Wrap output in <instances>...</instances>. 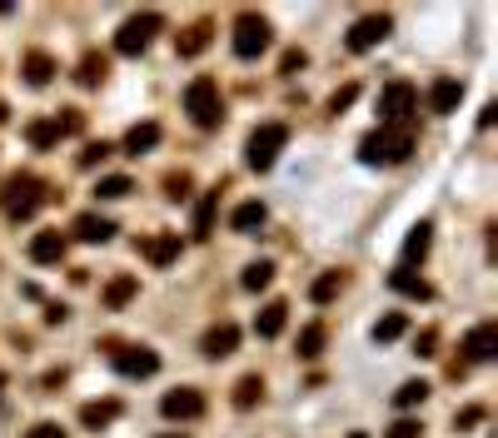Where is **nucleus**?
Returning a JSON list of instances; mask_svg holds the SVG:
<instances>
[{"label": "nucleus", "mask_w": 498, "mask_h": 438, "mask_svg": "<svg viewBox=\"0 0 498 438\" xmlns=\"http://www.w3.org/2000/svg\"><path fill=\"white\" fill-rule=\"evenodd\" d=\"M185 115L195 120L199 130H220L224 125V95H220V80L210 76H195L185 85Z\"/></svg>", "instance_id": "nucleus-1"}, {"label": "nucleus", "mask_w": 498, "mask_h": 438, "mask_svg": "<svg viewBox=\"0 0 498 438\" xmlns=\"http://www.w3.org/2000/svg\"><path fill=\"white\" fill-rule=\"evenodd\" d=\"M414 155V130H369L359 139V160L364 164H404Z\"/></svg>", "instance_id": "nucleus-2"}, {"label": "nucleus", "mask_w": 498, "mask_h": 438, "mask_svg": "<svg viewBox=\"0 0 498 438\" xmlns=\"http://www.w3.org/2000/svg\"><path fill=\"white\" fill-rule=\"evenodd\" d=\"M414 110H419V90L409 80H389L384 95H379V125L384 130H409Z\"/></svg>", "instance_id": "nucleus-3"}, {"label": "nucleus", "mask_w": 498, "mask_h": 438, "mask_svg": "<svg viewBox=\"0 0 498 438\" xmlns=\"http://www.w3.org/2000/svg\"><path fill=\"white\" fill-rule=\"evenodd\" d=\"M45 185H40L36 175H11L5 179V189H0V210L11 214V219H30V214L45 204Z\"/></svg>", "instance_id": "nucleus-4"}, {"label": "nucleus", "mask_w": 498, "mask_h": 438, "mask_svg": "<svg viewBox=\"0 0 498 438\" xmlns=\"http://www.w3.org/2000/svg\"><path fill=\"white\" fill-rule=\"evenodd\" d=\"M165 30V15L160 11H140V15H130L120 30H115V51L120 55H145L149 51V40Z\"/></svg>", "instance_id": "nucleus-5"}, {"label": "nucleus", "mask_w": 498, "mask_h": 438, "mask_svg": "<svg viewBox=\"0 0 498 438\" xmlns=\"http://www.w3.org/2000/svg\"><path fill=\"white\" fill-rule=\"evenodd\" d=\"M269 40H274V30H269V20H264L260 11H239V20H235V55L239 60H260L264 51H269Z\"/></svg>", "instance_id": "nucleus-6"}, {"label": "nucleus", "mask_w": 498, "mask_h": 438, "mask_svg": "<svg viewBox=\"0 0 498 438\" xmlns=\"http://www.w3.org/2000/svg\"><path fill=\"white\" fill-rule=\"evenodd\" d=\"M285 145H289V125H279V120H269V125H260L254 135H249V145H245V160H249V170H274V160L285 155Z\"/></svg>", "instance_id": "nucleus-7"}, {"label": "nucleus", "mask_w": 498, "mask_h": 438, "mask_svg": "<svg viewBox=\"0 0 498 438\" xmlns=\"http://www.w3.org/2000/svg\"><path fill=\"white\" fill-rule=\"evenodd\" d=\"M389 36H394V20H389L384 11H374V15H364V20H354V26H349L344 45L354 55H364V51H374V45H384Z\"/></svg>", "instance_id": "nucleus-8"}, {"label": "nucleus", "mask_w": 498, "mask_h": 438, "mask_svg": "<svg viewBox=\"0 0 498 438\" xmlns=\"http://www.w3.org/2000/svg\"><path fill=\"white\" fill-rule=\"evenodd\" d=\"M110 363H115V374H124V378H149V374H160V354L145 349V344H124V349H115Z\"/></svg>", "instance_id": "nucleus-9"}, {"label": "nucleus", "mask_w": 498, "mask_h": 438, "mask_svg": "<svg viewBox=\"0 0 498 438\" xmlns=\"http://www.w3.org/2000/svg\"><path fill=\"white\" fill-rule=\"evenodd\" d=\"M494 354H498V324L484 319V324H473L463 334V363H488Z\"/></svg>", "instance_id": "nucleus-10"}, {"label": "nucleus", "mask_w": 498, "mask_h": 438, "mask_svg": "<svg viewBox=\"0 0 498 438\" xmlns=\"http://www.w3.org/2000/svg\"><path fill=\"white\" fill-rule=\"evenodd\" d=\"M160 413L174 418V424H189V418L205 413V394H199V388H170V394L160 399Z\"/></svg>", "instance_id": "nucleus-11"}, {"label": "nucleus", "mask_w": 498, "mask_h": 438, "mask_svg": "<svg viewBox=\"0 0 498 438\" xmlns=\"http://www.w3.org/2000/svg\"><path fill=\"white\" fill-rule=\"evenodd\" d=\"M210 40H214V26H210V20H195L189 30L174 36V51H180V60H195V55L210 51Z\"/></svg>", "instance_id": "nucleus-12"}, {"label": "nucleus", "mask_w": 498, "mask_h": 438, "mask_svg": "<svg viewBox=\"0 0 498 438\" xmlns=\"http://www.w3.org/2000/svg\"><path fill=\"white\" fill-rule=\"evenodd\" d=\"M70 235L80 239V244H110L115 239V219H105V214H80L70 225Z\"/></svg>", "instance_id": "nucleus-13"}, {"label": "nucleus", "mask_w": 498, "mask_h": 438, "mask_svg": "<svg viewBox=\"0 0 498 438\" xmlns=\"http://www.w3.org/2000/svg\"><path fill=\"white\" fill-rule=\"evenodd\" d=\"M235 349H239L235 324H214V329H205V338H199V354H205V359H224V354H235Z\"/></svg>", "instance_id": "nucleus-14"}, {"label": "nucleus", "mask_w": 498, "mask_h": 438, "mask_svg": "<svg viewBox=\"0 0 498 438\" xmlns=\"http://www.w3.org/2000/svg\"><path fill=\"white\" fill-rule=\"evenodd\" d=\"M65 250H70V239H65L60 229H40V235L30 239V259L36 264H60Z\"/></svg>", "instance_id": "nucleus-15"}, {"label": "nucleus", "mask_w": 498, "mask_h": 438, "mask_svg": "<svg viewBox=\"0 0 498 438\" xmlns=\"http://www.w3.org/2000/svg\"><path fill=\"white\" fill-rule=\"evenodd\" d=\"M285 324H289V304L285 299L264 304V309L254 314V334H260V338H279V334H285Z\"/></svg>", "instance_id": "nucleus-16"}, {"label": "nucleus", "mask_w": 498, "mask_h": 438, "mask_svg": "<svg viewBox=\"0 0 498 438\" xmlns=\"http://www.w3.org/2000/svg\"><path fill=\"white\" fill-rule=\"evenodd\" d=\"M140 254H145L149 264H174V259H180V235H149V239H140Z\"/></svg>", "instance_id": "nucleus-17"}, {"label": "nucleus", "mask_w": 498, "mask_h": 438, "mask_svg": "<svg viewBox=\"0 0 498 438\" xmlns=\"http://www.w3.org/2000/svg\"><path fill=\"white\" fill-rule=\"evenodd\" d=\"M459 100H463V85L454 76L434 80V90H429V105H434V115H454V110H459Z\"/></svg>", "instance_id": "nucleus-18"}, {"label": "nucleus", "mask_w": 498, "mask_h": 438, "mask_svg": "<svg viewBox=\"0 0 498 438\" xmlns=\"http://www.w3.org/2000/svg\"><path fill=\"white\" fill-rule=\"evenodd\" d=\"M20 76H25V85H50V80H55V76H60V70H55V60H50V55L45 51H30V55H25V65H20Z\"/></svg>", "instance_id": "nucleus-19"}, {"label": "nucleus", "mask_w": 498, "mask_h": 438, "mask_svg": "<svg viewBox=\"0 0 498 438\" xmlns=\"http://www.w3.org/2000/svg\"><path fill=\"white\" fill-rule=\"evenodd\" d=\"M160 145V125L155 120H140V125H130V135H124V155H149Z\"/></svg>", "instance_id": "nucleus-20"}, {"label": "nucleus", "mask_w": 498, "mask_h": 438, "mask_svg": "<svg viewBox=\"0 0 498 438\" xmlns=\"http://www.w3.org/2000/svg\"><path fill=\"white\" fill-rule=\"evenodd\" d=\"M429 244H434V225H429V219H419V225L409 229V239H404V269H409V264H419L423 254H429Z\"/></svg>", "instance_id": "nucleus-21"}, {"label": "nucleus", "mask_w": 498, "mask_h": 438, "mask_svg": "<svg viewBox=\"0 0 498 438\" xmlns=\"http://www.w3.org/2000/svg\"><path fill=\"white\" fill-rule=\"evenodd\" d=\"M214 210H220V189H205V195H199V204H195V229H189L195 239H210Z\"/></svg>", "instance_id": "nucleus-22"}, {"label": "nucleus", "mask_w": 498, "mask_h": 438, "mask_svg": "<svg viewBox=\"0 0 498 438\" xmlns=\"http://www.w3.org/2000/svg\"><path fill=\"white\" fill-rule=\"evenodd\" d=\"M260 225H264V204L260 200H245V204L229 210V229H235V235H249V229H260Z\"/></svg>", "instance_id": "nucleus-23"}, {"label": "nucleus", "mask_w": 498, "mask_h": 438, "mask_svg": "<svg viewBox=\"0 0 498 438\" xmlns=\"http://www.w3.org/2000/svg\"><path fill=\"white\" fill-rule=\"evenodd\" d=\"M389 284H394L398 294H409V299H434V289L423 284V279L414 275V269H404V264H398L394 275H389Z\"/></svg>", "instance_id": "nucleus-24"}, {"label": "nucleus", "mask_w": 498, "mask_h": 438, "mask_svg": "<svg viewBox=\"0 0 498 438\" xmlns=\"http://www.w3.org/2000/svg\"><path fill=\"white\" fill-rule=\"evenodd\" d=\"M115 418H120V403L115 399H100V403H85V409H80V424L85 428H105V424H115Z\"/></svg>", "instance_id": "nucleus-25"}, {"label": "nucleus", "mask_w": 498, "mask_h": 438, "mask_svg": "<svg viewBox=\"0 0 498 438\" xmlns=\"http://www.w3.org/2000/svg\"><path fill=\"white\" fill-rule=\"evenodd\" d=\"M105 76H110V60H105V55H95V51H90L85 60H80V70H75V80H80L85 90H95Z\"/></svg>", "instance_id": "nucleus-26"}, {"label": "nucleus", "mask_w": 498, "mask_h": 438, "mask_svg": "<svg viewBox=\"0 0 498 438\" xmlns=\"http://www.w3.org/2000/svg\"><path fill=\"white\" fill-rule=\"evenodd\" d=\"M239 284H245L249 294H260V289H269V284H274V264H269V259L245 264V275H239Z\"/></svg>", "instance_id": "nucleus-27"}, {"label": "nucleus", "mask_w": 498, "mask_h": 438, "mask_svg": "<svg viewBox=\"0 0 498 438\" xmlns=\"http://www.w3.org/2000/svg\"><path fill=\"white\" fill-rule=\"evenodd\" d=\"M135 289H140V279H135V275H115L110 284H105V304H110V309H120V304L135 299Z\"/></svg>", "instance_id": "nucleus-28"}, {"label": "nucleus", "mask_w": 498, "mask_h": 438, "mask_svg": "<svg viewBox=\"0 0 498 438\" xmlns=\"http://www.w3.org/2000/svg\"><path fill=\"white\" fill-rule=\"evenodd\" d=\"M25 139H30L36 150H50V145H60V125H55V120H30V125H25Z\"/></svg>", "instance_id": "nucleus-29"}, {"label": "nucleus", "mask_w": 498, "mask_h": 438, "mask_svg": "<svg viewBox=\"0 0 498 438\" xmlns=\"http://www.w3.org/2000/svg\"><path fill=\"white\" fill-rule=\"evenodd\" d=\"M260 399H264V378L260 374H245L235 384V409H254Z\"/></svg>", "instance_id": "nucleus-30"}, {"label": "nucleus", "mask_w": 498, "mask_h": 438, "mask_svg": "<svg viewBox=\"0 0 498 438\" xmlns=\"http://www.w3.org/2000/svg\"><path fill=\"white\" fill-rule=\"evenodd\" d=\"M404 329H409L404 314H384V319L374 324V344H394V338H404Z\"/></svg>", "instance_id": "nucleus-31"}, {"label": "nucleus", "mask_w": 498, "mask_h": 438, "mask_svg": "<svg viewBox=\"0 0 498 438\" xmlns=\"http://www.w3.org/2000/svg\"><path fill=\"white\" fill-rule=\"evenodd\" d=\"M339 289H344V275H339V269H329V275H319V279H314L309 299H314V304H329V299L339 294Z\"/></svg>", "instance_id": "nucleus-32"}, {"label": "nucleus", "mask_w": 498, "mask_h": 438, "mask_svg": "<svg viewBox=\"0 0 498 438\" xmlns=\"http://www.w3.org/2000/svg\"><path fill=\"white\" fill-rule=\"evenodd\" d=\"M100 200H124V195H135V185H130V175H105L95 185Z\"/></svg>", "instance_id": "nucleus-33"}, {"label": "nucleus", "mask_w": 498, "mask_h": 438, "mask_svg": "<svg viewBox=\"0 0 498 438\" xmlns=\"http://www.w3.org/2000/svg\"><path fill=\"white\" fill-rule=\"evenodd\" d=\"M110 145H105V139H90V145H85V150H80V155H75V164H80V170H95V164H105V160H110Z\"/></svg>", "instance_id": "nucleus-34"}, {"label": "nucleus", "mask_w": 498, "mask_h": 438, "mask_svg": "<svg viewBox=\"0 0 498 438\" xmlns=\"http://www.w3.org/2000/svg\"><path fill=\"white\" fill-rule=\"evenodd\" d=\"M423 399H429V384H423V378H409V384H404V388L394 394V403H398V409H419Z\"/></svg>", "instance_id": "nucleus-35"}, {"label": "nucleus", "mask_w": 498, "mask_h": 438, "mask_svg": "<svg viewBox=\"0 0 498 438\" xmlns=\"http://www.w3.org/2000/svg\"><path fill=\"white\" fill-rule=\"evenodd\" d=\"M319 349H324V324H309L299 334V359H319Z\"/></svg>", "instance_id": "nucleus-36"}, {"label": "nucleus", "mask_w": 498, "mask_h": 438, "mask_svg": "<svg viewBox=\"0 0 498 438\" xmlns=\"http://www.w3.org/2000/svg\"><path fill=\"white\" fill-rule=\"evenodd\" d=\"M55 125H60V135H80V130H85V115H80V110H60V115H55Z\"/></svg>", "instance_id": "nucleus-37"}, {"label": "nucleus", "mask_w": 498, "mask_h": 438, "mask_svg": "<svg viewBox=\"0 0 498 438\" xmlns=\"http://www.w3.org/2000/svg\"><path fill=\"white\" fill-rule=\"evenodd\" d=\"M354 95H359V85H344V90H334V95H329V115L349 110V105H354Z\"/></svg>", "instance_id": "nucleus-38"}, {"label": "nucleus", "mask_w": 498, "mask_h": 438, "mask_svg": "<svg viewBox=\"0 0 498 438\" xmlns=\"http://www.w3.org/2000/svg\"><path fill=\"white\" fill-rule=\"evenodd\" d=\"M165 189H170V200H189V195H185L189 175H185V170H180V175H170V179H165Z\"/></svg>", "instance_id": "nucleus-39"}, {"label": "nucleus", "mask_w": 498, "mask_h": 438, "mask_svg": "<svg viewBox=\"0 0 498 438\" xmlns=\"http://www.w3.org/2000/svg\"><path fill=\"white\" fill-rule=\"evenodd\" d=\"M419 434H423V428H419V424H414V418H398V424H394V428H389V434H384V438H419Z\"/></svg>", "instance_id": "nucleus-40"}, {"label": "nucleus", "mask_w": 498, "mask_h": 438, "mask_svg": "<svg viewBox=\"0 0 498 438\" xmlns=\"http://www.w3.org/2000/svg\"><path fill=\"white\" fill-rule=\"evenodd\" d=\"M434 349H438V334L434 329H423L419 334V359H434Z\"/></svg>", "instance_id": "nucleus-41"}, {"label": "nucleus", "mask_w": 498, "mask_h": 438, "mask_svg": "<svg viewBox=\"0 0 498 438\" xmlns=\"http://www.w3.org/2000/svg\"><path fill=\"white\" fill-rule=\"evenodd\" d=\"M25 438H65V428H60V424H36Z\"/></svg>", "instance_id": "nucleus-42"}, {"label": "nucleus", "mask_w": 498, "mask_h": 438, "mask_svg": "<svg viewBox=\"0 0 498 438\" xmlns=\"http://www.w3.org/2000/svg\"><path fill=\"white\" fill-rule=\"evenodd\" d=\"M304 65H309V55H304V51H289L285 55V76H294V70H304Z\"/></svg>", "instance_id": "nucleus-43"}, {"label": "nucleus", "mask_w": 498, "mask_h": 438, "mask_svg": "<svg viewBox=\"0 0 498 438\" xmlns=\"http://www.w3.org/2000/svg\"><path fill=\"white\" fill-rule=\"evenodd\" d=\"M478 418H484V409H463V413H459V428H473Z\"/></svg>", "instance_id": "nucleus-44"}, {"label": "nucleus", "mask_w": 498, "mask_h": 438, "mask_svg": "<svg viewBox=\"0 0 498 438\" xmlns=\"http://www.w3.org/2000/svg\"><path fill=\"white\" fill-rule=\"evenodd\" d=\"M160 438H189V434H160Z\"/></svg>", "instance_id": "nucleus-45"}, {"label": "nucleus", "mask_w": 498, "mask_h": 438, "mask_svg": "<svg viewBox=\"0 0 498 438\" xmlns=\"http://www.w3.org/2000/svg\"><path fill=\"white\" fill-rule=\"evenodd\" d=\"M349 438H369V434H349Z\"/></svg>", "instance_id": "nucleus-46"}, {"label": "nucleus", "mask_w": 498, "mask_h": 438, "mask_svg": "<svg viewBox=\"0 0 498 438\" xmlns=\"http://www.w3.org/2000/svg\"><path fill=\"white\" fill-rule=\"evenodd\" d=\"M0 388H5V378H0Z\"/></svg>", "instance_id": "nucleus-47"}]
</instances>
